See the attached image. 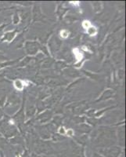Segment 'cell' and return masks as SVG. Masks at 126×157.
Here are the masks:
<instances>
[{
	"label": "cell",
	"instance_id": "8992f818",
	"mask_svg": "<svg viewBox=\"0 0 126 157\" xmlns=\"http://www.w3.org/2000/svg\"><path fill=\"white\" fill-rule=\"evenodd\" d=\"M74 134H75V132H74V130H73L72 129H68V130L66 131V134H68V136H73Z\"/></svg>",
	"mask_w": 126,
	"mask_h": 157
},
{
	"label": "cell",
	"instance_id": "5b68a950",
	"mask_svg": "<svg viewBox=\"0 0 126 157\" xmlns=\"http://www.w3.org/2000/svg\"><path fill=\"white\" fill-rule=\"evenodd\" d=\"M69 34H70V32H68V30H65V29H64V30H62L61 32V36L62 38H64V39L68 38V36H69Z\"/></svg>",
	"mask_w": 126,
	"mask_h": 157
},
{
	"label": "cell",
	"instance_id": "3957f363",
	"mask_svg": "<svg viewBox=\"0 0 126 157\" xmlns=\"http://www.w3.org/2000/svg\"><path fill=\"white\" fill-rule=\"evenodd\" d=\"M86 32H87V33L89 36H96V33H97V29H96V28L94 27V26H90V27L86 30Z\"/></svg>",
	"mask_w": 126,
	"mask_h": 157
},
{
	"label": "cell",
	"instance_id": "9c48e42d",
	"mask_svg": "<svg viewBox=\"0 0 126 157\" xmlns=\"http://www.w3.org/2000/svg\"><path fill=\"white\" fill-rule=\"evenodd\" d=\"M82 49H83L84 50H85V51H88V50H88V48H86V47H82Z\"/></svg>",
	"mask_w": 126,
	"mask_h": 157
},
{
	"label": "cell",
	"instance_id": "ba28073f",
	"mask_svg": "<svg viewBox=\"0 0 126 157\" xmlns=\"http://www.w3.org/2000/svg\"><path fill=\"white\" fill-rule=\"evenodd\" d=\"M70 3L73 4V5H75V6L79 5V2H78V1H77V2H72V1H71V2H70Z\"/></svg>",
	"mask_w": 126,
	"mask_h": 157
},
{
	"label": "cell",
	"instance_id": "7a4b0ae2",
	"mask_svg": "<svg viewBox=\"0 0 126 157\" xmlns=\"http://www.w3.org/2000/svg\"><path fill=\"white\" fill-rule=\"evenodd\" d=\"M14 86L18 90H22L24 89V82L20 79H17L14 81Z\"/></svg>",
	"mask_w": 126,
	"mask_h": 157
},
{
	"label": "cell",
	"instance_id": "52a82bcc",
	"mask_svg": "<svg viewBox=\"0 0 126 157\" xmlns=\"http://www.w3.org/2000/svg\"><path fill=\"white\" fill-rule=\"evenodd\" d=\"M59 133H60V134H66V130H65V129H64V127H61V128L59 129Z\"/></svg>",
	"mask_w": 126,
	"mask_h": 157
},
{
	"label": "cell",
	"instance_id": "277c9868",
	"mask_svg": "<svg viewBox=\"0 0 126 157\" xmlns=\"http://www.w3.org/2000/svg\"><path fill=\"white\" fill-rule=\"evenodd\" d=\"M90 26H92V25H91L89 21H86V20H85V21H84L82 22V27H83L85 30H87Z\"/></svg>",
	"mask_w": 126,
	"mask_h": 157
},
{
	"label": "cell",
	"instance_id": "6da1fadb",
	"mask_svg": "<svg viewBox=\"0 0 126 157\" xmlns=\"http://www.w3.org/2000/svg\"><path fill=\"white\" fill-rule=\"evenodd\" d=\"M73 53L75 54V59L77 60V62H80L83 58V54L80 51V50L78 48H75L73 50Z\"/></svg>",
	"mask_w": 126,
	"mask_h": 157
}]
</instances>
